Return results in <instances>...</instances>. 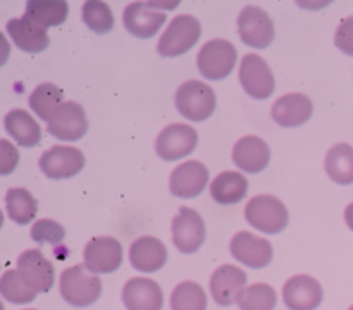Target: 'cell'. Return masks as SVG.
Listing matches in <instances>:
<instances>
[{"mask_svg": "<svg viewBox=\"0 0 353 310\" xmlns=\"http://www.w3.org/2000/svg\"><path fill=\"white\" fill-rule=\"evenodd\" d=\"M64 103V93L52 83H43L30 95L31 110H34V114L47 123Z\"/></svg>", "mask_w": 353, "mask_h": 310, "instance_id": "83f0119b", "label": "cell"}, {"mask_svg": "<svg viewBox=\"0 0 353 310\" xmlns=\"http://www.w3.org/2000/svg\"><path fill=\"white\" fill-rule=\"evenodd\" d=\"M6 205L7 214L14 223L21 224H30L31 220L37 217L38 212V202L34 196L31 195L28 189L24 188H12L7 192L6 195Z\"/></svg>", "mask_w": 353, "mask_h": 310, "instance_id": "f1b7e54d", "label": "cell"}, {"mask_svg": "<svg viewBox=\"0 0 353 310\" xmlns=\"http://www.w3.org/2000/svg\"><path fill=\"white\" fill-rule=\"evenodd\" d=\"M68 14L69 6L65 0H30L24 17L43 28H50L64 23Z\"/></svg>", "mask_w": 353, "mask_h": 310, "instance_id": "484cf974", "label": "cell"}, {"mask_svg": "<svg viewBox=\"0 0 353 310\" xmlns=\"http://www.w3.org/2000/svg\"><path fill=\"white\" fill-rule=\"evenodd\" d=\"M334 43L343 54L353 57V16L347 17L334 34Z\"/></svg>", "mask_w": 353, "mask_h": 310, "instance_id": "e575fe53", "label": "cell"}, {"mask_svg": "<svg viewBox=\"0 0 353 310\" xmlns=\"http://www.w3.org/2000/svg\"><path fill=\"white\" fill-rule=\"evenodd\" d=\"M176 109L186 119L202 123L216 109V93L207 83L186 81L176 92Z\"/></svg>", "mask_w": 353, "mask_h": 310, "instance_id": "277c9868", "label": "cell"}, {"mask_svg": "<svg viewBox=\"0 0 353 310\" xmlns=\"http://www.w3.org/2000/svg\"><path fill=\"white\" fill-rule=\"evenodd\" d=\"M312 100L303 93H288L279 96L272 105V119L283 127H296L312 117Z\"/></svg>", "mask_w": 353, "mask_h": 310, "instance_id": "ffe728a7", "label": "cell"}, {"mask_svg": "<svg viewBox=\"0 0 353 310\" xmlns=\"http://www.w3.org/2000/svg\"><path fill=\"white\" fill-rule=\"evenodd\" d=\"M231 254L241 264L252 269H262L271 264L272 245L265 238H259L248 231H240L231 240Z\"/></svg>", "mask_w": 353, "mask_h": 310, "instance_id": "9a60e30c", "label": "cell"}, {"mask_svg": "<svg viewBox=\"0 0 353 310\" xmlns=\"http://www.w3.org/2000/svg\"><path fill=\"white\" fill-rule=\"evenodd\" d=\"M28 310H37V309H28Z\"/></svg>", "mask_w": 353, "mask_h": 310, "instance_id": "f35d334b", "label": "cell"}, {"mask_svg": "<svg viewBox=\"0 0 353 310\" xmlns=\"http://www.w3.org/2000/svg\"><path fill=\"white\" fill-rule=\"evenodd\" d=\"M172 310H207V295L200 285L185 281L171 295Z\"/></svg>", "mask_w": 353, "mask_h": 310, "instance_id": "f546056e", "label": "cell"}, {"mask_svg": "<svg viewBox=\"0 0 353 310\" xmlns=\"http://www.w3.org/2000/svg\"><path fill=\"white\" fill-rule=\"evenodd\" d=\"M85 155L74 147L57 145L45 152L40 158V169L50 179H69L83 171Z\"/></svg>", "mask_w": 353, "mask_h": 310, "instance_id": "8fae6325", "label": "cell"}, {"mask_svg": "<svg viewBox=\"0 0 353 310\" xmlns=\"http://www.w3.org/2000/svg\"><path fill=\"white\" fill-rule=\"evenodd\" d=\"M31 238L37 243L59 245L65 238V229L59 223L52 219L37 220L31 227Z\"/></svg>", "mask_w": 353, "mask_h": 310, "instance_id": "836d02e7", "label": "cell"}, {"mask_svg": "<svg viewBox=\"0 0 353 310\" xmlns=\"http://www.w3.org/2000/svg\"><path fill=\"white\" fill-rule=\"evenodd\" d=\"M348 310H353V305H352V307H350V309H348Z\"/></svg>", "mask_w": 353, "mask_h": 310, "instance_id": "74e56055", "label": "cell"}, {"mask_svg": "<svg viewBox=\"0 0 353 310\" xmlns=\"http://www.w3.org/2000/svg\"><path fill=\"white\" fill-rule=\"evenodd\" d=\"M6 130L21 147H37L41 141V130L37 121L23 109L10 110L6 116Z\"/></svg>", "mask_w": 353, "mask_h": 310, "instance_id": "cb8c5ba5", "label": "cell"}, {"mask_svg": "<svg viewBox=\"0 0 353 310\" xmlns=\"http://www.w3.org/2000/svg\"><path fill=\"white\" fill-rule=\"evenodd\" d=\"M123 302L128 310H162L164 293L148 278H133L124 285Z\"/></svg>", "mask_w": 353, "mask_h": 310, "instance_id": "d6986e66", "label": "cell"}, {"mask_svg": "<svg viewBox=\"0 0 353 310\" xmlns=\"http://www.w3.org/2000/svg\"><path fill=\"white\" fill-rule=\"evenodd\" d=\"M199 134L188 124H169L161 131L155 143V150L164 161H178L195 150Z\"/></svg>", "mask_w": 353, "mask_h": 310, "instance_id": "7c38bea8", "label": "cell"}, {"mask_svg": "<svg viewBox=\"0 0 353 310\" xmlns=\"http://www.w3.org/2000/svg\"><path fill=\"white\" fill-rule=\"evenodd\" d=\"M17 272L24 282L37 293H47L54 286V265L41 255L40 250L23 251L17 258Z\"/></svg>", "mask_w": 353, "mask_h": 310, "instance_id": "4fadbf2b", "label": "cell"}, {"mask_svg": "<svg viewBox=\"0 0 353 310\" xmlns=\"http://www.w3.org/2000/svg\"><path fill=\"white\" fill-rule=\"evenodd\" d=\"M326 172L338 185L353 183V148L348 143H338L327 152Z\"/></svg>", "mask_w": 353, "mask_h": 310, "instance_id": "4316f807", "label": "cell"}, {"mask_svg": "<svg viewBox=\"0 0 353 310\" xmlns=\"http://www.w3.org/2000/svg\"><path fill=\"white\" fill-rule=\"evenodd\" d=\"M48 133L62 141H76L88 131L85 109L78 102H65L48 121Z\"/></svg>", "mask_w": 353, "mask_h": 310, "instance_id": "5bb4252c", "label": "cell"}, {"mask_svg": "<svg viewBox=\"0 0 353 310\" xmlns=\"http://www.w3.org/2000/svg\"><path fill=\"white\" fill-rule=\"evenodd\" d=\"M172 241L183 254H195L205 241V223L196 210L181 207L172 220Z\"/></svg>", "mask_w": 353, "mask_h": 310, "instance_id": "9c48e42d", "label": "cell"}, {"mask_svg": "<svg viewBox=\"0 0 353 310\" xmlns=\"http://www.w3.org/2000/svg\"><path fill=\"white\" fill-rule=\"evenodd\" d=\"M345 220H347L348 227L353 231V202L347 207V210H345Z\"/></svg>", "mask_w": 353, "mask_h": 310, "instance_id": "8d00e7d4", "label": "cell"}, {"mask_svg": "<svg viewBox=\"0 0 353 310\" xmlns=\"http://www.w3.org/2000/svg\"><path fill=\"white\" fill-rule=\"evenodd\" d=\"M236 48L231 41L216 40L207 41L199 52V69L202 72L203 78L210 79V81H219L230 76L233 72L234 64H236Z\"/></svg>", "mask_w": 353, "mask_h": 310, "instance_id": "5b68a950", "label": "cell"}, {"mask_svg": "<svg viewBox=\"0 0 353 310\" xmlns=\"http://www.w3.org/2000/svg\"><path fill=\"white\" fill-rule=\"evenodd\" d=\"M283 298L290 310H316L323 302V286L312 276H293L283 288Z\"/></svg>", "mask_w": 353, "mask_h": 310, "instance_id": "e0dca14e", "label": "cell"}, {"mask_svg": "<svg viewBox=\"0 0 353 310\" xmlns=\"http://www.w3.org/2000/svg\"><path fill=\"white\" fill-rule=\"evenodd\" d=\"M7 34L17 48L28 52V54H38V52L45 50L50 43L47 28L33 23L28 17L10 19L7 23Z\"/></svg>", "mask_w": 353, "mask_h": 310, "instance_id": "7402d4cb", "label": "cell"}, {"mask_svg": "<svg viewBox=\"0 0 353 310\" xmlns=\"http://www.w3.org/2000/svg\"><path fill=\"white\" fill-rule=\"evenodd\" d=\"M0 293H2V296L7 302L16 303V305L31 303L37 298V291H33V289L24 282V279L21 278L17 269L16 271L10 269V271L3 272L2 279H0Z\"/></svg>", "mask_w": 353, "mask_h": 310, "instance_id": "4dcf8cb0", "label": "cell"}, {"mask_svg": "<svg viewBox=\"0 0 353 310\" xmlns=\"http://www.w3.org/2000/svg\"><path fill=\"white\" fill-rule=\"evenodd\" d=\"M240 83L245 92L257 100H265L274 92V74L268 62L257 54L245 55L240 65Z\"/></svg>", "mask_w": 353, "mask_h": 310, "instance_id": "52a82bcc", "label": "cell"}, {"mask_svg": "<svg viewBox=\"0 0 353 310\" xmlns=\"http://www.w3.org/2000/svg\"><path fill=\"white\" fill-rule=\"evenodd\" d=\"M165 3L133 2L124 9L123 21L126 30L138 38H152L165 23L168 14L162 12Z\"/></svg>", "mask_w": 353, "mask_h": 310, "instance_id": "8992f818", "label": "cell"}, {"mask_svg": "<svg viewBox=\"0 0 353 310\" xmlns=\"http://www.w3.org/2000/svg\"><path fill=\"white\" fill-rule=\"evenodd\" d=\"M209 183V169L199 161H188L178 165L169 179V188L172 195L179 198L199 196Z\"/></svg>", "mask_w": 353, "mask_h": 310, "instance_id": "ac0fdd59", "label": "cell"}, {"mask_svg": "<svg viewBox=\"0 0 353 310\" xmlns=\"http://www.w3.org/2000/svg\"><path fill=\"white\" fill-rule=\"evenodd\" d=\"M61 295L69 305L90 307L102 295V281L85 265H72L61 276Z\"/></svg>", "mask_w": 353, "mask_h": 310, "instance_id": "6da1fadb", "label": "cell"}, {"mask_svg": "<svg viewBox=\"0 0 353 310\" xmlns=\"http://www.w3.org/2000/svg\"><path fill=\"white\" fill-rule=\"evenodd\" d=\"M83 21L95 33L103 34L112 31L114 14L110 7L102 0H88L83 6Z\"/></svg>", "mask_w": 353, "mask_h": 310, "instance_id": "d6a6232c", "label": "cell"}, {"mask_svg": "<svg viewBox=\"0 0 353 310\" xmlns=\"http://www.w3.org/2000/svg\"><path fill=\"white\" fill-rule=\"evenodd\" d=\"M248 224L265 234H278L288 226L290 214L285 203L272 195H257L245 207Z\"/></svg>", "mask_w": 353, "mask_h": 310, "instance_id": "7a4b0ae2", "label": "cell"}, {"mask_svg": "<svg viewBox=\"0 0 353 310\" xmlns=\"http://www.w3.org/2000/svg\"><path fill=\"white\" fill-rule=\"evenodd\" d=\"M200 34L202 28L196 17L188 14L176 16L159 40V54L164 57H179L195 47L196 41L200 40Z\"/></svg>", "mask_w": 353, "mask_h": 310, "instance_id": "3957f363", "label": "cell"}, {"mask_svg": "<svg viewBox=\"0 0 353 310\" xmlns=\"http://www.w3.org/2000/svg\"><path fill=\"white\" fill-rule=\"evenodd\" d=\"M238 31L243 43L254 48H265L274 40V23L261 7L248 6L238 17Z\"/></svg>", "mask_w": 353, "mask_h": 310, "instance_id": "ba28073f", "label": "cell"}, {"mask_svg": "<svg viewBox=\"0 0 353 310\" xmlns=\"http://www.w3.org/2000/svg\"><path fill=\"white\" fill-rule=\"evenodd\" d=\"M247 289V274L236 265H221L210 278V291L219 305L230 307L240 302Z\"/></svg>", "mask_w": 353, "mask_h": 310, "instance_id": "2e32d148", "label": "cell"}, {"mask_svg": "<svg viewBox=\"0 0 353 310\" xmlns=\"http://www.w3.org/2000/svg\"><path fill=\"white\" fill-rule=\"evenodd\" d=\"M123 264V247L116 238H93L85 247V267L93 274H109Z\"/></svg>", "mask_w": 353, "mask_h": 310, "instance_id": "30bf717a", "label": "cell"}, {"mask_svg": "<svg viewBox=\"0 0 353 310\" xmlns=\"http://www.w3.org/2000/svg\"><path fill=\"white\" fill-rule=\"evenodd\" d=\"M17 162H19V152L14 148V145L7 140L0 141V174H10L17 167Z\"/></svg>", "mask_w": 353, "mask_h": 310, "instance_id": "d590c367", "label": "cell"}, {"mask_svg": "<svg viewBox=\"0 0 353 310\" xmlns=\"http://www.w3.org/2000/svg\"><path fill=\"white\" fill-rule=\"evenodd\" d=\"M248 192V179L241 172L226 171L217 176L210 185V193L217 203L223 205H231L238 203L247 196Z\"/></svg>", "mask_w": 353, "mask_h": 310, "instance_id": "d4e9b609", "label": "cell"}, {"mask_svg": "<svg viewBox=\"0 0 353 310\" xmlns=\"http://www.w3.org/2000/svg\"><path fill=\"white\" fill-rule=\"evenodd\" d=\"M276 303H278L276 289L265 282H255L245 289L238 305L241 310H274Z\"/></svg>", "mask_w": 353, "mask_h": 310, "instance_id": "1f68e13d", "label": "cell"}, {"mask_svg": "<svg viewBox=\"0 0 353 310\" xmlns=\"http://www.w3.org/2000/svg\"><path fill=\"white\" fill-rule=\"evenodd\" d=\"M130 262L140 272H155L168 262V248L159 238L141 236L131 245Z\"/></svg>", "mask_w": 353, "mask_h": 310, "instance_id": "603a6c76", "label": "cell"}, {"mask_svg": "<svg viewBox=\"0 0 353 310\" xmlns=\"http://www.w3.org/2000/svg\"><path fill=\"white\" fill-rule=\"evenodd\" d=\"M233 161L241 171L257 174L264 171L271 161L269 145L259 136H243L233 148Z\"/></svg>", "mask_w": 353, "mask_h": 310, "instance_id": "44dd1931", "label": "cell"}]
</instances>
